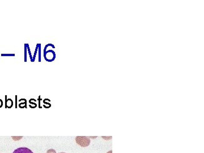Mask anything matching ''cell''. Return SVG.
Segmentation results:
<instances>
[{
	"instance_id": "cell-4",
	"label": "cell",
	"mask_w": 204,
	"mask_h": 153,
	"mask_svg": "<svg viewBox=\"0 0 204 153\" xmlns=\"http://www.w3.org/2000/svg\"><path fill=\"white\" fill-rule=\"evenodd\" d=\"M3 102L2 101V100L0 99V108L3 106Z\"/></svg>"
},
{
	"instance_id": "cell-5",
	"label": "cell",
	"mask_w": 204,
	"mask_h": 153,
	"mask_svg": "<svg viewBox=\"0 0 204 153\" xmlns=\"http://www.w3.org/2000/svg\"><path fill=\"white\" fill-rule=\"evenodd\" d=\"M107 153H112V150H110V151H108V152H107Z\"/></svg>"
},
{
	"instance_id": "cell-6",
	"label": "cell",
	"mask_w": 204,
	"mask_h": 153,
	"mask_svg": "<svg viewBox=\"0 0 204 153\" xmlns=\"http://www.w3.org/2000/svg\"><path fill=\"white\" fill-rule=\"evenodd\" d=\"M64 153V152H61V153Z\"/></svg>"
},
{
	"instance_id": "cell-3",
	"label": "cell",
	"mask_w": 204,
	"mask_h": 153,
	"mask_svg": "<svg viewBox=\"0 0 204 153\" xmlns=\"http://www.w3.org/2000/svg\"><path fill=\"white\" fill-rule=\"evenodd\" d=\"M47 153H56V151L53 149H49V150L47 151Z\"/></svg>"
},
{
	"instance_id": "cell-1",
	"label": "cell",
	"mask_w": 204,
	"mask_h": 153,
	"mask_svg": "<svg viewBox=\"0 0 204 153\" xmlns=\"http://www.w3.org/2000/svg\"><path fill=\"white\" fill-rule=\"evenodd\" d=\"M75 142L81 147H87L90 144V139L86 136H77L75 138Z\"/></svg>"
},
{
	"instance_id": "cell-2",
	"label": "cell",
	"mask_w": 204,
	"mask_h": 153,
	"mask_svg": "<svg viewBox=\"0 0 204 153\" xmlns=\"http://www.w3.org/2000/svg\"><path fill=\"white\" fill-rule=\"evenodd\" d=\"M13 153H33L27 147H19L14 150Z\"/></svg>"
}]
</instances>
